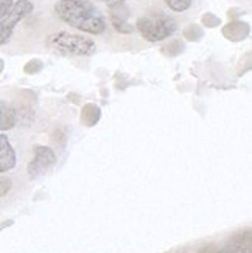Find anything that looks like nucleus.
Here are the masks:
<instances>
[{
  "label": "nucleus",
  "instance_id": "obj_1",
  "mask_svg": "<svg viewBox=\"0 0 252 253\" xmlns=\"http://www.w3.org/2000/svg\"><path fill=\"white\" fill-rule=\"evenodd\" d=\"M56 16L69 27L91 35H101L106 20L89 0H61L54 5Z\"/></svg>",
  "mask_w": 252,
  "mask_h": 253
},
{
  "label": "nucleus",
  "instance_id": "obj_2",
  "mask_svg": "<svg viewBox=\"0 0 252 253\" xmlns=\"http://www.w3.org/2000/svg\"><path fill=\"white\" fill-rule=\"evenodd\" d=\"M49 45L62 54H73V56H91L95 53V42L83 35H73L67 31L53 33L47 39Z\"/></svg>",
  "mask_w": 252,
  "mask_h": 253
},
{
  "label": "nucleus",
  "instance_id": "obj_3",
  "mask_svg": "<svg viewBox=\"0 0 252 253\" xmlns=\"http://www.w3.org/2000/svg\"><path fill=\"white\" fill-rule=\"evenodd\" d=\"M136 28L142 35V38H145L150 42H160L168 39L174 31H176L178 25L174 19H171L167 14L162 13H152L139 17Z\"/></svg>",
  "mask_w": 252,
  "mask_h": 253
},
{
  "label": "nucleus",
  "instance_id": "obj_4",
  "mask_svg": "<svg viewBox=\"0 0 252 253\" xmlns=\"http://www.w3.org/2000/svg\"><path fill=\"white\" fill-rule=\"evenodd\" d=\"M198 253H252L251 228L240 230L221 243H212L201 247Z\"/></svg>",
  "mask_w": 252,
  "mask_h": 253
},
{
  "label": "nucleus",
  "instance_id": "obj_5",
  "mask_svg": "<svg viewBox=\"0 0 252 253\" xmlns=\"http://www.w3.org/2000/svg\"><path fill=\"white\" fill-rule=\"evenodd\" d=\"M33 3L30 0H17L13 3L6 13L0 17V45H5L9 42L11 36H13L14 27L19 24L22 19H25L33 11Z\"/></svg>",
  "mask_w": 252,
  "mask_h": 253
},
{
  "label": "nucleus",
  "instance_id": "obj_6",
  "mask_svg": "<svg viewBox=\"0 0 252 253\" xmlns=\"http://www.w3.org/2000/svg\"><path fill=\"white\" fill-rule=\"evenodd\" d=\"M56 163V154L49 146H36L35 148V156H33L31 162L28 163V177L36 179L39 175L46 174L51 167Z\"/></svg>",
  "mask_w": 252,
  "mask_h": 253
},
{
  "label": "nucleus",
  "instance_id": "obj_7",
  "mask_svg": "<svg viewBox=\"0 0 252 253\" xmlns=\"http://www.w3.org/2000/svg\"><path fill=\"white\" fill-rule=\"evenodd\" d=\"M129 16H131V11L128 9V6L125 3L109 8L111 24L118 33H122V35H129V33H133V30H134V27L128 22Z\"/></svg>",
  "mask_w": 252,
  "mask_h": 253
},
{
  "label": "nucleus",
  "instance_id": "obj_8",
  "mask_svg": "<svg viewBox=\"0 0 252 253\" xmlns=\"http://www.w3.org/2000/svg\"><path fill=\"white\" fill-rule=\"evenodd\" d=\"M17 163L16 151L5 134H0V174L11 171Z\"/></svg>",
  "mask_w": 252,
  "mask_h": 253
},
{
  "label": "nucleus",
  "instance_id": "obj_9",
  "mask_svg": "<svg viewBox=\"0 0 252 253\" xmlns=\"http://www.w3.org/2000/svg\"><path fill=\"white\" fill-rule=\"evenodd\" d=\"M223 35H224V38H227L232 42L243 41L249 35V25L245 24V22H240V20L231 22V24H227L223 28Z\"/></svg>",
  "mask_w": 252,
  "mask_h": 253
},
{
  "label": "nucleus",
  "instance_id": "obj_10",
  "mask_svg": "<svg viewBox=\"0 0 252 253\" xmlns=\"http://www.w3.org/2000/svg\"><path fill=\"white\" fill-rule=\"evenodd\" d=\"M17 122V115L13 107H9L3 101H0V130H8L14 127Z\"/></svg>",
  "mask_w": 252,
  "mask_h": 253
},
{
  "label": "nucleus",
  "instance_id": "obj_11",
  "mask_svg": "<svg viewBox=\"0 0 252 253\" xmlns=\"http://www.w3.org/2000/svg\"><path fill=\"white\" fill-rule=\"evenodd\" d=\"M100 117H101L100 107L94 103H89V104H86L81 111V123L89 127L95 126L98 123V120H100Z\"/></svg>",
  "mask_w": 252,
  "mask_h": 253
},
{
  "label": "nucleus",
  "instance_id": "obj_12",
  "mask_svg": "<svg viewBox=\"0 0 252 253\" xmlns=\"http://www.w3.org/2000/svg\"><path fill=\"white\" fill-rule=\"evenodd\" d=\"M165 3L170 9L176 11V13H182V11L190 8L192 0H165Z\"/></svg>",
  "mask_w": 252,
  "mask_h": 253
},
{
  "label": "nucleus",
  "instance_id": "obj_13",
  "mask_svg": "<svg viewBox=\"0 0 252 253\" xmlns=\"http://www.w3.org/2000/svg\"><path fill=\"white\" fill-rule=\"evenodd\" d=\"M202 36V30L198 25H190L187 30H185V38L189 41H198Z\"/></svg>",
  "mask_w": 252,
  "mask_h": 253
},
{
  "label": "nucleus",
  "instance_id": "obj_14",
  "mask_svg": "<svg viewBox=\"0 0 252 253\" xmlns=\"http://www.w3.org/2000/svg\"><path fill=\"white\" fill-rule=\"evenodd\" d=\"M39 70H42V62L39 59H33L25 65V73H28V75L38 73Z\"/></svg>",
  "mask_w": 252,
  "mask_h": 253
},
{
  "label": "nucleus",
  "instance_id": "obj_15",
  "mask_svg": "<svg viewBox=\"0 0 252 253\" xmlns=\"http://www.w3.org/2000/svg\"><path fill=\"white\" fill-rule=\"evenodd\" d=\"M202 24L207 27V28H213V27H218L220 25V19L213 14H204L202 16Z\"/></svg>",
  "mask_w": 252,
  "mask_h": 253
},
{
  "label": "nucleus",
  "instance_id": "obj_16",
  "mask_svg": "<svg viewBox=\"0 0 252 253\" xmlns=\"http://www.w3.org/2000/svg\"><path fill=\"white\" fill-rule=\"evenodd\" d=\"M11 186H13V182H11V179L0 175V197H3L11 190Z\"/></svg>",
  "mask_w": 252,
  "mask_h": 253
},
{
  "label": "nucleus",
  "instance_id": "obj_17",
  "mask_svg": "<svg viewBox=\"0 0 252 253\" xmlns=\"http://www.w3.org/2000/svg\"><path fill=\"white\" fill-rule=\"evenodd\" d=\"M13 3H14V0H0V17H2L11 6H13Z\"/></svg>",
  "mask_w": 252,
  "mask_h": 253
},
{
  "label": "nucleus",
  "instance_id": "obj_18",
  "mask_svg": "<svg viewBox=\"0 0 252 253\" xmlns=\"http://www.w3.org/2000/svg\"><path fill=\"white\" fill-rule=\"evenodd\" d=\"M103 2H104L109 8H112V6H117V5L125 3V0H103Z\"/></svg>",
  "mask_w": 252,
  "mask_h": 253
},
{
  "label": "nucleus",
  "instance_id": "obj_19",
  "mask_svg": "<svg viewBox=\"0 0 252 253\" xmlns=\"http://www.w3.org/2000/svg\"><path fill=\"white\" fill-rule=\"evenodd\" d=\"M2 70H3V61L0 59V72H2Z\"/></svg>",
  "mask_w": 252,
  "mask_h": 253
}]
</instances>
